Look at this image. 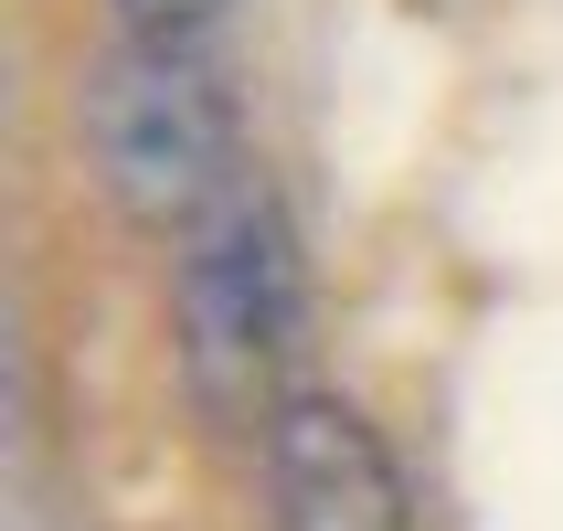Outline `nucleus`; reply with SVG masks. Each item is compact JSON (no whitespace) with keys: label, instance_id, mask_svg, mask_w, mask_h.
<instances>
[{"label":"nucleus","instance_id":"nucleus-1","mask_svg":"<svg viewBox=\"0 0 563 531\" xmlns=\"http://www.w3.org/2000/svg\"><path fill=\"white\" fill-rule=\"evenodd\" d=\"M64 128L86 150V181L107 191V213L128 234H170L213 223L234 191L255 181L245 159V107L223 86V64L202 43H96L64 86Z\"/></svg>","mask_w":563,"mask_h":531},{"label":"nucleus","instance_id":"nucleus-2","mask_svg":"<svg viewBox=\"0 0 563 531\" xmlns=\"http://www.w3.org/2000/svg\"><path fill=\"white\" fill-rule=\"evenodd\" d=\"M298 223H287L277 181L255 170L213 223H191L170 245V373L202 436L245 446L266 436V414L298 394L287 351H298Z\"/></svg>","mask_w":563,"mask_h":531},{"label":"nucleus","instance_id":"nucleus-3","mask_svg":"<svg viewBox=\"0 0 563 531\" xmlns=\"http://www.w3.org/2000/svg\"><path fill=\"white\" fill-rule=\"evenodd\" d=\"M255 478H266V531H415V489L373 405H351L330 383H298L266 436H255Z\"/></svg>","mask_w":563,"mask_h":531},{"label":"nucleus","instance_id":"nucleus-4","mask_svg":"<svg viewBox=\"0 0 563 531\" xmlns=\"http://www.w3.org/2000/svg\"><path fill=\"white\" fill-rule=\"evenodd\" d=\"M118 11V32H139V43H202V32L223 22V0H107Z\"/></svg>","mask_w":563,"mask_h":531}]
</instances>
